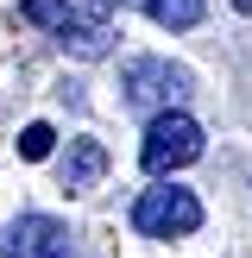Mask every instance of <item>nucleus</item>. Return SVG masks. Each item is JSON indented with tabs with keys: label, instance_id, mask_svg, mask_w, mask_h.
Returning a JSON list of instances; mask_svg holds the SVG:
<instances>
[{
	"label": "nucleus",
	"instance_id": "nucleus-6",
	"mask_svg": "<svg viewBox=\"0 0 252 258\" xmlns=\"http://www.w3.org/2000/svg\"><path fill=\"white\" fill-rule=\"evenodd\" d=\"M101 176H107V145H101V139H70V151L57 158V183H63V196H88Z\"/></svg>",
	"mask_w": 252,
	"mask_h": 258
},
{
	"label": "nucleus",
	"instance_id": "nucleus-2",
	"mask_svg": "<svg viewBox=\"0 0 252 258\" xmlns=\"http://www.w3.org/2000/svg\"><path fill=\"white\" fill-rule=\"evenodd\" d=\"M120 95H126V107L133 113H164V107H183L189 95H196V76L183 70V63H170V57H133L120 70Z\"/></svg>",
	"mask_w": 252,
	"mask_h": 258
},
{
	"label": "nucleus",
	"instance_id": "nucleus-5",
	"mask_svg": "<svg viewBox=\"0 0 252 258\" xmlns=\"http://www.w3.org/2000/svg\"><path fill=\"white\" fill-rule=\"evenodd\" d=\"M0 258H76V233L57 214H19L0 227Z\"/></svg>",
	"mask_w": 252,
	"mask_h": 258
},
{
	"label": "nucleus",
	"instance_id": "nucleus-1",
	"mask_svg": "<svg viewBox=\"0 0 252 258\" xmlns=\"http://www.w3.org/2000/svg\"><path fill=\"white\" fill-rule=\"evenodd\" d=\"M19 19L44 25V32L57 38L70 57H82V63H95V57L113 50V7L107 0H25Z\"/></svg>",
	"mask_w": 252,
	"mask_h": 258
},
{
	"label": "nucleus",
	"instance_id": "nucleus-3",
	"mask_svg": "<svg viewBox=\"0 0 252 258\" xmlns=\"http://www.w3.org/2000/svg\"><path fill=\"white\" fill-rule=\"evenodd\" d=\"M202 151H208V139H202V126L189 120L183 107H164L145 120V145H139V164H145L151 176L164 170H183V164H196Z\"/></svg>",
	"mask_w": 252,
	"mask_h": 258
},
{
	"label": "nucleus",
	"instance_id": "nucleus-9",
	"mask_svg": "<svg viewBox=\"0 0 252 258\" xmlns=\"http://www.w3.org/2000/svg\"><path fill=\"white\" fill-rule=\"evenodd\" d=\"M227 7H233V13H252V0H227Z\"/></svg>",
	"mask_w": 252,
	"mask_h": 258
},
{
	"label": "nucleus",
	"instance_id": "nucleus-8",
	"mask_svg": "<svg viewBox=\"0 0 252 258\" xmlns=\"http://www.w3.org/2000/svg\"><path fill=\"white\" fill-rule=\"evenodd\" d=\"M13 145H19V158H25V164H44L50 151H57V133H50L44 120H32V126H25L19 139H13Z\"/></svg>",
	"mask_w": 252,
	"mask_h": 258
},
{
	"label": "nucleus",
	"instance_id": "nucleus-4",
	"mask_svg": "<svg viewBox=\"0 0 252 258\" xmlns=\"http://www.w3.org/2000/svg\"><path fill=\"white\" fill-rule=\"evenodd\" d=\"M133 227L145 239H183V233L202 227V196L183 189V183H158L133 202Z\"/></svg>",
	"mask_w": 252,
	"mask_h": 258
},
{
	"label": "nucleus",
	"instance_id": "nucleus-7",
	"mask_svg": "<svg viewBox=\"0 0 252 258\" xmlns=\"http://www.w3.org/2000/svg\"><path fill=\"white\" fill-rule=\"evenodd\" d=\"M133 7L145 13L151 25H164V32H189V25H202L208 0H133Z\"/></svg>",
	"mask_w": 252,
	"mask_h": 258
}]
</instances>
